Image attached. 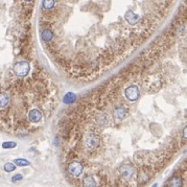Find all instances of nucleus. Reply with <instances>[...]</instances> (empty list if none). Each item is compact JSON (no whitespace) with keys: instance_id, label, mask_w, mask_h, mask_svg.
<instances>
[{"instance_id":"nucleus-10","label":"nucleus","mask_w":187,"mask_h":187,"mask_svg":"<svg viewBox=\"0 0 187 187\" xmlns=\"http://www.w3.org/2000/svg\"><path fill=\"white\" fill-rule=\"evenodd\" d=\"M168 187H183V181H182L181 177H173L168 181Z\"/></svg>"},{"instance_id":"nucleus-1","label":"nucleus","mask_w":187,"mask_h":187,"mask_svg":"<svg viewBox=\"0 0 187 187\" xmlns=\"http://www.w3.org/2000/svg\"><path fill=\"white\" fill-rule=\"evenodd\" d=\"M13 70L18 77H26L29 72V64L26 61H20L14 65Z\"/></svg>"},{"instance_id":"nucleus-14","label":"nucleus","mask_w":187,"mask_h":187,"mask_svg":"<svg viewBox=\"0 0 187 187\" xmlns=\"http://www.w3.org/2000/svg\"><path fill=\"white\" fill-rule=\"evenodd\" d=\"M14 164L17 166H20V167H24V166L29 165V161L26 160V159H23V158H18L14 161Z\"/></svg>"},{"instance_id":"nucleus-13","label":"nucleus","mask_w":187,"mask_h":187,"mask_svg":"<svg viewBox=\"0 0 187 187\" xmlns=\"http://www.w3.org/2000/svg\"><path fill=\"white\" fill-rule=\"evenodd\" d=\"M9 103V97L6 93H0V108H4Z\"/></svg>"},{"instance_id":"nucleus-15","label":"nucleus","mask_w":187,"mask_h":187,"mask_svg":"<svg viewBox=\"0 0 187 187\" xmlns=\"http://www.w3.org/2000/svg\"><path fill=\"white\" fill-rule=\"evenodd\" d=\"M15 168H16V165L12 162H7L4 164V170H6V173H11V171L15 170Z\"/></svg>"},{"instance_id":"nucleus-4","label":"nucleus","mask_w":187,"mask_h":187,"mask_svg":"<svg viewBox=\"0 0 187 187\" xmlns=\"http://www.w3.org/2000/svg\"><path fill=\"white\" fill-rule=\"evenodd\" d=\"M125 95L130 102H135L140 95V91L137 86H130L125 90Z\"/></svg>"},{"instance_id":"nucleus-6","label":"nucleus","mask_w":187,"mask_h":187,"mask_svg":"<svg viewBox=\"0 0 187 187\" xmlns=\"http://www.w3.org/2000/svg\"><path fill=\"white\" fill-rule=\"evenodd\" d=\"M125 19L127 20V22L130 25H132V26H134V25H136L139 22V19H140V17H139V15L135 14V13H133L132 11H129L125 13Z\"/></svg>"},{"instance_id":"nucleus-11","label":"nucleus","mask_w":187,"mask_h":187,"mask_svg":"<svg viewBox=\"0 0 187 187\" xmlns=\"http://www.w3.org/2000/svg\"><path fill=\"white\" fill-rule=\"evenodd\" d=\"M55 6V0H43L42 1V7L45 11H50Z\"/></svg>"},{"instance_id":"nucleus-9","label":"nucleus","mask_w":187,"mask_h":187,"mask_svg":"<svg viewBox=\"0 0 187 187\" xmlns=\"http://www.w3.org/2000/svg\"><path fill=\"white\" fill-rule=\"evenodd\" d=\"M83 186L84 187H96V181H95L94 177L92 176H87L83 179Z\"/></svg>"},{"instance_id":"nucleus-5","label":"nucleus","mask_w":187,"mask_h":187,"mask_svg":"<svg viewBox=\"0 0 187 187\" xmlns=\"http://www.w3.org/2000/svg\"><path fill=\"white\" fill-rule=\"evenodd\" d=\"M97 145H99V138L97 136H95L94 134H90L88 135V137L86 138V146L89 150L95 148Z\"/></svg>"},{"instance_id":"nucleus-7","label":"nucleus","mask_w":187,"mask_h":187,"mask_svg":"<svg viewBox=\"0 0 187 187\" xmlns=\"http://www.w3.org/2000/svg\"><path fill=\"white\" fill-rule=\"evenodd\" d=\"M127 116V109L125 107H117L115 108L114 112H113V117L115 120H122L123 118Z\"/></svg>"},{"instance_id":"nucleus-12","label":"nucleus","mask_w":187,"mask_h":187,"mask_svg":"<svg viewBox=\"0 0 187 187\" xmlns=\"http://www.w3.org/2000/svg\"><path fill=\"white\" fill-rule=\"evenodd\" d=\"M41 37L44 41L48 42L50 40H52V38H54V32L50 29H43L41 32Z\"/></svg>"},{"instance_id":"nucleus-19","label":"nucleus","mask_w":187,"mask_h":187,"mask_svg":"<svg viewBox=\"0 0 187 187\" xmlns=\"http://www.w3.org/2000/svg\"><path fill=\"white\" fill-rule=\"evenodd\" d=\"M183 137L185 139H187V127L183 130Z\"/></svg>"},{"instance_id":"nucleus-20","label":"nucleus","mask_w":187,"mask_h":187,"mask_svg":"<svg viewBox=\"0 0 187 187\" xmlns=\"http://www.w3.org/2000/svg\"><path fill=\"white\" fill-rule=\"evenodd\" d=\"M153 187H157V184H155V185H153Z\"/></svg>"},{"instance_id":"nucleus-2","label":"nucleus","mask_w":187,"mask_h":187,"mask_svg":"<svg viewBox=\"0 0 187 187\" xmlns=\"http://www.w3.org/2000/svg\"><path fill=\"white\" fill-rule=\"evenodd\" d=\"M84 166L80 161H73L68 165V173L73 177H80L83 174Z\"/></svg>"},{"instance_id":"nucleus-3","label":"nucleus","mask_w":187,"mask_h":187,"mask_svg":"<svg viewBox=\"0 0 187 187\" xmlns=\"http://www.w3.org/2000/svg\"><path fill=\"white\" fill-rule=\"evenodd\" d=\"M134 173H135V169H134L133 166L131 165V164H129V163L122 164V165L120 166V168H119L120 176L122 177L125 180H130V179L133 177Z\"/></svg>"},{"instance_id":"nucleus-17","label":"nucleus","mask_w":187,"mask_h":187,"mask_svg":"<svg viewBox=\"0 0 187 187\" xmlns=\"http://www.w3.org/2000/svg\"><path fill=\"white\" fill-rule=\"evenodd\" d=\"M16 142H12V141H6V142H3L2 143V148H16Z\"/></svg>"},{"instance_id":"nucleus-18","label":"nucleus","mask_w":187,"mask_h":187,"mask_svg":"<svg viewBox=\"0 0 187 187\" xmlns=\"http://www.w3.org/2000/svg\"><path fill=\"white\" fill-rule=\"evenodd\" d=\"M21 180H22V176L20 175V174H17V175H15L12 178V182H14V183H16V182H18V181H21Z\"/></svg>"},{"instance_id":"nucleus-8","label":"nucleus","mask_w":187,"mask_h":187,"mask_svg":"<svg viewBox=\"0 0 187 187\" xmlns=\"http://www.w3.org/2000/svg\"><path fill=\"white\" fill-rule=\"evenodd\" d=\"M28 119L32 122H39L42 119V113L37 109H32L28 113Z\"/></svg>"},{"instance_id":"nucleus-16","label":"nucleus","mask_w":187,"mask_h":187,"mask_svg":"<svg viewBox=\"0 0 187 187\" xmlns=\"http://www.w3.org/2000/svg\"><path fill=\"white\" fill-rule=\"evenodd\" d=\"M74 99H75V96H74V94H72V93H68L66 96L64 97V102L66 103H71L74 102Z\"/></svg>"},{"instance_id":"nucleus-21","label":"nucleus","mask_w":187,"mask_h":187,"mask_svg":"<svg viewBox=\"0 0 187 187\" xmlns=\"http://www.w3.org/2000/svg\"><path fill=\"white\" fill-rule=\"evenodd\" d=\"M25 1H30V0H25Z\"/></svg>"}]
</instances>
